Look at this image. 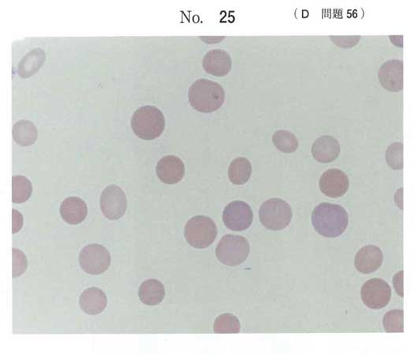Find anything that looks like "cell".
I'll list each match as a JSON object with an SVG mask.
<instances>
[{
  "label": "cell",
  "mask_w": 414,
  "mask_h": 355,
  "mask_svg": "<svg viewBox=\"0 0 414 355\" xmlns=\"http://www.w3.org/2000/svg\"><path fill=\"white\" fill-rule=\"evenodd\" d=\"M348 214L339 205L321 203L312 213V224L318 234L326 238L340 236L348 226Z\"/></svg>",
  "instance_id": "cell-1"
},
{
  "label": "cell",
  "mask_w": 414,
  "mask_h": 355,
  "mask_svg": "<svg viewBox=\"0 0 414 355\" xmlns=\"http://www.w3.org/2000/svg\"><path fill=\"white\" fill-rule=\"evenodd\" d=\"M188 97L195 110L203 113H210L222 107L225 100V93L218 83L199 79L189 88Z\"/></svg>",
  "instance_id": "cell-2"
},
{
  "label": "cell",
  "mask_w": 414,
  "mask_h": 355,
  "mask_svg": "<svg viewBox=\"0 0 414 355\" xmlns=\"http://www.w3.org/2000/svg\"><path fill=\"white\" fill-rule=\"evenodd\" d=\"M131 128L135 134L143 140H154L162 135L164 130V114L154 106L141 107L132 117Z\"/></svg>",
  "instance_id": "cell-3"
},
{
  "label": "cell",
  "mask_w": 414,
  "mask_h": 355,
  "mask_svg": "<svg viewBox=\"0 0 414 355\" xmlns=\"http://www.w3.org/2000/svg\"><path fill=\"white\" fill-rule=\"evenodd\" d=\"M259 217L265 228L271 231H281L290 225L293 213L286 201L272 198L266 201L259 208Z\"/></svg>",
  "instance_id": "cell-4"
},
{
  "label": "cell",
  "mask_w": 414,
  "mask_h": 355,
  "mask_svg": "<svg viewBox=\"0 0 414 355\" xmlns=\"http://www.w3.org/2000/svg\"><path fill=\"white\" fill-rule=\"evenodd\" d=\"M250 253L248 240L240 235L223 236L216 249L217 259L227 266H240Z\"/></svg>",
  "instance_id": "cell-5"
},
{
  "label": "cell",
  "mask_w": 414,
  "mask_h": 355,
  "mask_svg": "<svg viewBox=\"0 0 414 355\" xmlns=\"http://www.w3.org/2000/svg\"><path fill=\"white\" fill-rule=\"evenodd\" d=\"M217 227L214 221L205 215H196L189 220L185 227V238L191 247L206 249L216 239Z\"/></svg>",
  "instance_id": "cell-6"
},
{
  "label": "cell",
  "mask_w": 414,
  "mask_h": 355,
  "mask_svg": "<svg viewBox=\"0 0 414 355\" xmlns=\"http://www.w3.org/2000/svg\"><path fill=\"white\" fill-rule=\"evenodd\" d=\"M108 250L100 244H91L84 248L79 255L82 269L90 275H101L111 264Z\"/></svg>",
  "instance_id": "cell-7"
},
{
  "label": "cell",
  "mask_w": 414,
  "mask_h": 355,
  "mask_svg": "<svg viewBox=\"0 0 414 355\" xmlns=\"http://www.w3.org/2000/svg\"><path fill=\"white\" fill-rule=\"evenodd\" d=\"M361 296L362 302L369 308L380 310L389 303L391 289L387 282L374 278L364 283Z\"/></svg>",
  "instance_id": "cell-8"
},
{
  "label": "cell",
  "mask_w": 414,
  "mask_h": 355,
  "mask_svg": "<svg viewBox=\"0 0 414 355\" xmlns=\"http://www.w3.org/2000/svg\"><path fill=\"white\" fill-rule=\"evenodd\" d=\"M254 213L251 207L242 201H235L224 208L223 221L224 225L235 232H242L252 225Z\"/></svg>",
  "instance_id": "cell-9"
},
{
  "label": "cell",
  "mask_w": 414,
  "mask_h": 355,
  "mask_svg": "<svg viewBox=\"0 0 414 355\" xmlns=\"http://www.w3.org/2000/svg\"><path fill=\"white\" fill-rule=\"evenodd\" d=\"M101 208L108 219H121L128 208V199L121 188L116 185L105 188L101 197Z\"/></svg>",
  "instance_id": "cell-10"
},
{
  "label": "cell",
  "mask_w": 414,
  "mask_h": 355,
  "mask_svg": "<svg viewBox=\"0 0 414 355\" xmlns=\"http://www.w3.org/2000/svg\"><path fill=\"white\" fill-rule=\"evenodd\" d=\"M320 189L327 197L338 198L345 194L349 186V181L342 171L337 169H329L323 173L319 182Z\"/></svg>",
  "instance_id": "cell-11"
},
{
  "label": "cell",
  "mask_w": 414,
  "mask_h": 355,
  "mask_svg": "<svg viewBox=\"0 0 414 355\" xmlns=\"http://www.w3.org/2000/svg\"><path fill=\"white\" fill-rule=\"evenodd\" d=\"M378 79L383 88L397 93L403 89V62L398 60L386 62L379 69Z\"/></svg>",
  "instance_id": "cell-12"
},
{
  "label": "cell",
  "mask_w": 414,
  "mask_h": 355,
  "mask_svg": "<svg viewBox=\"0 0 414 355\" xmlns=\"http://www.w3.org/2000/svg\"><path fill=\"white\" fill-rule=\"evenodd\" d=\"M157 175L164 184H177L185 175L184 164L177 156H166L157 164Z\"/></svg>",
  "instance_id": "cell-13"
},
{
  "label": "cell",
  "mask_w": 414,
  "mask_h": 355,
  "mask_svg": "<svg viewBox=\"0 0 414 355\" xmlns=\"http://www.w3.org/2000/svg\"><path fill=\"white\" fill-rule=\"evenodd\" d=\"M384 255L380 248L374 245L362 247L356 254L354 264L359 273L371 274L382 266Z\"/></svg>",
  "instance_id": "cell-14"
},
{
  "label": "cell",
  "mask_w": 414,
  "mask_h": 355,
  "mask_svg": "<svg viewBox=\"0 0 414 355\" xmlns=\"http://www.w3.org/2000/svg\"><path fill=\"white\" fill-rule=\"evenodd\" d=\"M202 64L207 73L216 77H224L230 72L233 61L227 52L214 50L206 53Z\"/></svg>",
  "instance_id": "cell-15"
},
{
  "label": "cell",
  "mask_w": 414,
  "mask_h": 355,
  "mask_svg": "<svg viewBox=\"0 0 414 355\" xmlns=\"http://www.w3.org/2000/svg\"><path fill=\"white\" fill-rule=\"evenodd\" d=\"M340 145L332 136H322L315 141L312 147V154L315 161L328 164L335 161L340 154Z\"/></svg>",
  "instance_id": "cell-16"
},
{
  "label": "cell",
  "mask_w": 414,
  "mask_h": 355,
  "mask_svg": "<svg viewBox=\"0 0 414 355\" xmlns=\"http://www.w3.org/2000/svg\"><path fill=\"white\" fill-rule=\"evenodd\" d=\"M61 217L69 225H77L85 220L88 214L87 205L82 199L69 197L60 206Z\"/></svg>",
  "instance_id": "cell-17"
},
{
  "label": "cell",
  "mask_w": 414,
  "mask_h": 355,
  "mask_svg": "<svg viewBox=\"0 0 414 355\" xmlns=\"http://www.w3.org/2000/svg\"><path fill=\"white\" fill-rule=\"evenodd\" d=\"M107 303L106 295L98 288L84 291L79 299L82 310L90 315H100L106 308Z\"/></svg>",
  "instance_id": "cell-18"
},
{
  "label": "cell",
  "mask_w": 414,
  "mask_h": 355,
  "mask_svg": "<svg viewBox=\"0 0 414 355\" xmlns=\"http://www.w3.org/2000/svg\"><path fill=\"white\" fill-rule=\"evenodd\" d=\"M140 300L147 305H157L164 300L165 288L157 280L145 281L138 291Z\"/></svg>",
  "instance_id": "cell-19"
},
{
  "label": "cell",
  "mask_w": 414,
  "mask_h": 355,
  "mask_svg": "<svg viewBox=\"0 0 414 355\" xmlns=\"http://www.w3.org/2000/svg\"><path fill=\"white\" fill-rule=\"evenodd\" d=\"M45 61V52L40 48H35L20 62L18 68V74L23 79L30 78L44 64Z\"/></svg>",
  "instance_id": "cell-20"
},
{
  "label": "cell",
  "mask_w": 414,
  "mask_h": 355,
  "mask_svg": "<svg viewBox=\"0 0 414 355\" xmlns=\"http://www.w3.org/2000/svg\"><path fill=\"white\" fill-rule=\"evenodd\" d=\"M251 174V163L245 157L236 158L229 167L228 176L230 182L235 185H243L247 183Z\"/></svg>",
  "instance_id": "cell-21"
},
{
  "label": "cell",
  "mask_w": 414,
  "mask_h": 355,
  "mask_svg": "<svg viewBox=\"0 0 414 355\" xmlns=\"http://www.w3.org/2000/svg\"><path fill=\"white\" fill-rule=\"evenodd\" d=\"M13 137L21 146H30L36 142L38 130L30 121L21 120L13 128Z\"/></svg>",
  "instance_id": "cell-22"
},
{
  "label": "cell",
  "mask_w": 414,
  "mask_h": 355,
  "mask_svg": "<svg viewBox=\"0 0 414 355\" xmlns=\"http://www.w3.org/2000/svg\"><path fill=\"white\" fill-rule=\"evenodd\" d=\"M33 193L30 181L23 176L12 178V203L22 204L29 200Z\"/></svg>",
  "instance_id": "cell-23"
},
{
  "label": "cell",
  "mask_w": 414,
  "mask_h": 355,
  "mask_svg": "<svg viewBox=\"0 0 414 355\" xmlns=\"http://www.w3.org/2000/svg\"><path fill=\"white\" fill-rule=\"evenodd\" d=\"M272 142L276 149L284 153H292L298 147V141L296 135L287 130H278L273 135Z\"/></svg>",
  "instance_id": "cell-24"
},
{
  "label": "cell",
  "mask_w": 414,
  "mask_h": 355,
  "mask_svg": "<svg viewBox=\"0 0 414 355\" xmlns=\"http://www.w3.org/2000/svg\"><path fill=\"white\" fill-rule=\"evenodd\" d=\"M213 329L218 334H235L240 332V320L231 313H223L216 319Z\"/></svg>",
  "instance_id": "cell-25"
},
{
  "label": "cell",
  "mask_w": 414,
  "mask_h": 355,
  "mask_svg": "<svg viewBox=\"0 0 414 355\" xmlns=\"http://www.w3.org/2000/svg\"><path fill=\"white\" fill-rule=\"evenodd\" d=\"M403 311L394 310L386 313L383 320L384 330L387 332H403Z\"/></svg>",
  "instance_id": "cell-26"
},
{
  "label": "cell",
  "mask_w": 414,
  "mask_h": 355,
  "mask_svg": "<svg viewBox=\"0 0 414 355\" xmlns=\"http://www.w3.org/2000/svg\"><path fill=\"white\" fill-rule=\"evenodd\" d=\"M385 157L392 169H403V145L401 142L391 144L386 151Z\"/></svg>",
  "instance_id": "cell-27"
},
{
  "label": "cell",
  "mask_w": 414,
  "mask_h": 355,
  "mask_svg": "<svg viewBox=\"0 0 414 355\" xmlns=\"http://www.w3.org/2000/svg\"><path fill=\"white\" fill-rule=\"evenodd\" d=\"M28 262L26 257L21 250L13 249V277L22 276L26 271Z\"/></svg>",
  "instance_id": "cell-28"
},
{
  "label": "cell",
  "mask_w": 414,
  "mask_h": 355,
  "mask_svg": "<svg viewBox=\"0 0 414 355\" xmlns=\"http://www.w3.org/2000/svg\"><path fill=\"white\" fill-rule=\"evenodd\" d=\"M337 46L342 47H352L355 46L360 40L361 37H330Z\"/></svg>",
  "instance_id": "cell-29"
},
{
  "label": "cell",
  "mask_w": 414,
  "mask_h": 355,
  "mask_svg": "<svg viewBox=\"0 0 414 355\" xmlns=\"http://www.w3.org/2000/svg\"><path fill=\"white\" fill-rule=\"evenodd\" d=\"M23 225V218L22 214L19 212L13 210V234L20 231Z\"/></svg>",
  "instance_id": "cell-30"
},
{
  "label": "cell",
  "mask_w": 414,
  "mask_h": 355,
  "mask_svg": "<svg viewBox=\"0 0 414 355\" xmlns=\"http://www.w3.org/2000/svg\"><path fill=\"white\" fill-rule=\"evenodd\" d=\"M403 271H399V273L395 276L394 280H393V282H394L395 284V288L396 290V292L401 297H403Z\"/></svg>",
  "instance_id": "cell-31"
}]
</instances>
